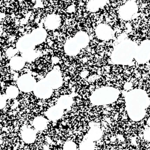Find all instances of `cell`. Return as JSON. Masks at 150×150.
<instances>
[{
	"instance_id": "4",
	"label": "cell",
	"mask_w": 150,
	"mask_h": 150,
	"mask_svg": "<svg viewBox=\"0 0 150 150\" xmlns=\"http://www.w3.org/2000/svg\"><path fill=\"white\" fill-rule=\"evenodd\" d=\"M63 109L57 106L52 107L46 112L47 117L51 120H57L63 115Z\"/></svg>"
},
{
	"instance_id": "5",
	"label": "cell",
	"mask_w": 150,
	"mask_h": 150,
	"mask_svg": "<svg viewBox=\"0 0 150 150\" xmlns=\"http://www.w3.org/2000/svg\"><path fill=\"white\" fill-rule=\"evenodd\" d=\"M22 137L25 143L29 144L33 143L36 138L35 132L32 129H25L22 132Z\"/></svg>"
},
{
	"instance_id": "1",
	"label": "cell",
	"mask_w": 150,
	"mask_h": 150,
	"mask_svg": "<svg viewBox=\"0 0 150 150\" xmlns=\"http://www.w3.org/2000/svg\"><path fill=\"white\" fill-rule=\"evenodd\" d=\"M34 91L37 96L45 99L51 96L52 88L45 79L37 83Z\"/></svg>"
},
{
	"instance_id": "6",
	"label": "cell",
	"mask_w": 150,
	"mask_h": 150,
	"mask_svg": "<svg viewBox=\"0 0 150 150\" xmlns=\"http://www.w3.org/2000/svg\"><path fill=\"white\" fill-rule=\"evenodd\" d=\"M25 64L24 59L20 57H15L10 61V64L11 67L14 70H19L22 69Z\"/></svg>"
},
{
	"instance_id": "2",
	"label": "cell",
	"mask_w": 150,
	"mask_h": 150,
	"mask_svg": "<svg viewBox=\"0 0 150 150\" xmlns=\"http://www.w3.org/2000/svg\"><path fill=\"white\" fill-rule=\"evenodd\" d=\"M36 82L35 79L29 74L23 75L18 80V87L24 92H30L34 90Z\"/></svg>"
},
{
	"instance_id": "3",
	"label": "cell",
	"mask_w": 150,
	"mask_h": 150,
	"mask_svg": "<svg viewBox=\"0 0 150 150\" xmlns=\"http://www.w3.org/2000/svg\"><path fill=\"white\" fill-rule=\"evenodd\" d=\"M45 79L52 88L59 87L63 81L61 74L57 71H53L50 72L46 76Z\"/></svg>"
},
{
	"instance_id": "10",
	"label": "cell",
	"mask_w": 150,
	"mask_h": 150,
	"mask_svg": "<svg viewBox=\"0 0 150 150\" xmlns=\"http://www.w3.org/2000/svg\"><path fill=\"white\" fill-rule=\"evenodd\" d=\"M93 144L91 141L89 140H85L82 142L80 146V149L81 150H88L92 149Z\"/></svg>"
},
{
	"instance_id": "8",
	"label": "cell",
	"mask_w": 150,
	"mask_h": 150,
	"mask_svg": "<svg viewBox=\"0 0 150 150\" xmlns=\"http://www.w3.org/2000/svg\"><path fill=\"white\" fill-rule=\"evenodd\" d=\"M72 99L68 96H62L58 101V105L64 109L70 107L72 103Z\"/></svg>"
},
{
	"instance_id": "7",
	"label": "cell",
	"mask_w": 150,
	"mask_h": 150,
	"mask_svg": "<svg viewBox=\"0 0 150 150\" xmlns=\"http://www.w3.org/2000/svg\"><path fill=\"white\" fill-rule=\"evenodd\" d=\"M33 125L37 129L42 130L47 125V120L42 117H38L34 119Z\"/></svg>"
},
{
	"instance_id": "9",
	"label": "cell",
	"mask_w": 150,
	"mask_h": 150,
	"mask_svg": "<svg viewBox=\"0 0 150 150\" xmlns=\"http://www.w3.org/2000/svg\"><path fill=\"white\" fill-rule=\"evenodd\" d=\"M7 97L10 98H14L16 97L19 93L18 88L16 86H11L9 87L7 89L6 92Z\"/></svg>"
},
{
	"instance_id": "12",
	"label": "cell",
	"mask_w": 150,
	"mask_h": 150,
	"mask_svg": "<svg viewBox=\"0 0 150 150\" xmlns=\"http://www.w3.org/2000/svg\"><path fill=\"white\" fill-rule=\"evenodd\" d=\"M76 149V145L71 141L67 142L65 144L64 146V150H75Z\"/></svg>"
},
{
	"instance_id": "11",
	"label": "cell",
	"mask_w": 150,
	"mask_h": 150,
	"mask_svg": "<svg viewBox=\"0 0 150 150\" xmlns=\"http://www.w3.org/2000/svg\"><path fill=\"white\" fill-rule=\"evenodd\" d=\"M35 54L32 53V52H27L23 54V59L26 61H31L35 59Z\"/></svg>"
}]
</instances>
